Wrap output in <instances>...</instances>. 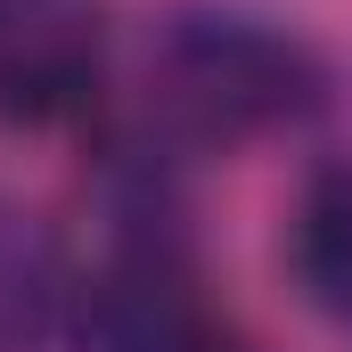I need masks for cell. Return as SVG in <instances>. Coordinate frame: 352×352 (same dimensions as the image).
I'll use <instances>...</instances> for the list:
<instances>
[{
    "mask_svg": "<svg viewBox=\"0 0 352 352\" xmlns=\"http://www.w3.org/2000/svg\"><path fill=\"white\" fill-rule=\"evenodd\" d=\"M107 74V8L98 0H0V123L50 131L82 115Z\"/></svg>",
    "mask_w": 352,
    "mask_h": 352,
    "instance_id": "obj_3",
    "label": "cell"
},
{
    "mask_svg": "<svg viewBox=\"0 0 352 352\" xmlns=\"http://www.w3.org/2000/svg\"><path fill=\"white\" fill-rule=\"evenodd\" d=\"M287 254H295V287L320 320L352 328V164H320L295 197V230H287Z\"/></svg>",
    "mask_w": 352,
    "mask_h": 352,
    "instance_id": "obj_5",
    "label": "cell"
},
{
    "mask_svg": "<svg viewBox=\"0 0 352 352\" xmlns=\"http://www.w3.org/2000/svg\"><path fill=\"white\" fill-rule=\"evenodd\" d=\"M82 352H263L238 336L164 230L123 238L82 287Z\"/></svg>",
    "mask_w": 352,
    "mask_h": 352,
    "instance_id": "obj_2",
    "label": "cell"
},
{
    "mask_svg": "<svg viewBox=\"0 0 352 352\" xmlns=\"http://www.w3.org/2000/svg\"><path fill=\"white\" fill-rule=\"evenodd\" d=\"M66 246L33 205L0 197V352H50L58 320H66Z\"/></svg>",
    "mask_w": 352,
    "mask_h": 352,
    "instance_id": "obj_4",
    "label": "cell"
},
{
    "mask_svg": "<svg viewBox=\"0 0 352 352\" xmlns=\"http://www.w3.org/2000/svg\"><path fill=\"white\" fill-rule=\"evenodd\" d=\"M320 90H328V66L311 58V41L246 8H180L148 41L156 123L205 148H238L278 123H303Z\"/></svg>",
    "mask_w": 352,
    "mask_h": 352,
    "instance_id": "obj_1",
    "label": "cell"
}]
</instances>
